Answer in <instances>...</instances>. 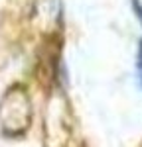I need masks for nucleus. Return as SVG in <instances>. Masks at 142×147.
<instances>
[{
  "label": "nucleus",
  "mask_w": 142,
  "mask_h": 147,
  "mask_svg": "<svg viewBox=\"0 0 142 147\" xmlns=\"http://www.w3.org/2000/svg\"><path fill=\"white\" fill-rule=\"evenodd\" d=\"M0 122L4 129L20 131L30 122V102L24 88L14 86L6 92L0 104Z\"/></svg>",
  "instance_id": "obj_1"
},
{
  "label": "nucleus",
  "mask_w": 142,
  "mask_h": 147,
  "mask_svg": "<svg viewBox=\"0 0 142 147\" xmlns=\"http://www.w3.org/2000/svg\"><path fill=\"white\" fill-rule=\"evenodd\" d=\"M136 67H138V77L142 82V39L138 41V59H136Z\"/></svg>",
  "instance_id": "obj_3"
},
{
  "label": "nucleus",
  "mask_w": 142,
  "mask_h": 147,
  "mask_svg": "<svg viewBox=\"0 0 142 147\" xmlns=\"http://www.w3.org/2000/svg\"><path fill=\"white\" fill-rule=\"evenodd\" d=\"M130 4H132V12L136 14L138 22L142 24V2H140V0H130Z\"/></svg>",
  "instance_id": "obj_2"
}]
</instances>
